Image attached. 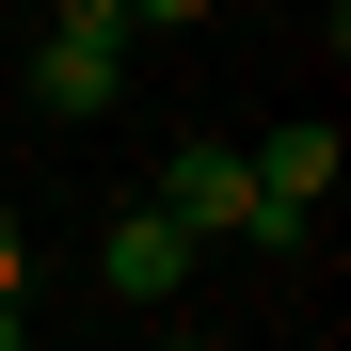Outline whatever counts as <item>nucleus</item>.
<instances>
[{"mask_svg":"<svg viewBox=\"0 0 351 351\" xmlns=\"http://www.w3.org/2000/svg\"><path fill=\"white\" fill-rule=\"evenodd\" d=\"M160 223L176 240H256V160L240 144H176L160 160Z\"/></svg>","mask_w":351,"mask_h":351,"instance_id":"2","label":"nucleus"},{"mask_svg":"<svg viewBox=\"0 0 351 351\" xmlns=\"http://www.w3.org/2000/svg\"><path fill=\"white\" fill-rule=\"evenodd\" d=\"M240 160H256V208L271 223H319V192H335V128H319V112L271 128V144H240Z\"/></svg>","mask_w":351,"mask_h":351,"instance_id":"4","label":"nucleus"},{"mask_svg":"<svg viewBox=\"0 0 351 351\" xmlns=\"http://www.w3.org/2000/svg\"><path fill=\"white\" fill-rule=\"evenodd\" d=\"M0 351H32V335H16V304H0Z\"/></svg>","mask_w":351,"mask_h":351,"instance_id":"6","label":"nucleus"},{"mask_svg":"<svg viewBox=\"0 0 351 351\" xmlns=\"http://www.w3.org/2000/svg\"><path fill=\"white\" fill-rule=\"evenodd\" d=\"M16 271H32V240H16V208H0V304H16Z\"/></svg>","mask_w":351,"mask_h":351,"instance_id":"5","label":"nucleus"},{"mask_svg":"<svg viewBox=\"0 0 351 351\" xmlns=\"http://www.w3.org/2000/svg\"><path fill=\"white\" fill-rule=\"evenodd\" d=\"M128 32H144V0H64L32 48V112H64V128H96L112 80H128Z\"/></svg>","mask_w":351,"mask_h":351,"instance_id":"1","label":"nucleus"},{"mask_svg":"<svg viewBox=\"0 0 351 351\" xmlns=\"http://www.w3.org/2000/svg\"><path fill=\"white\" fill-rule=\"evenodd\" d=\"M96 287H112V304H176V287H192V240H176L160 208H128V223L96 240Z\"/></svg>","mask_w":351,"mask_h":351,"instance_id":"3","label":"nucleus"}]
</instances>
